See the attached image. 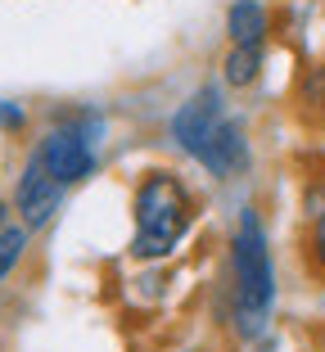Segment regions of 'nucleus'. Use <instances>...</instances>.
Returning <instances> with one entry per match:
<instances>
[{
    "mask_svg": "<svg viewBox=\"0 0 325 352\" xmlns=\"http://www.w3.org/2000/svg\"><path fill=\"white\" fill-rule=\"evenodd\" d=\"M271 32V10L262 0H235L226 10V41L231 45H267Z\"/></svg>",
    "mask_w": 325,
    "mask_h": 352,
    "instance_id": "6",
    "label": "nucleus"
},
{
    "mask_svg": "<svg viewBox=\"0 0 325 352\" xmlns=\"http://www.w3.org/2000/svg\"><path fill=\"white\" fill-rule=\"evenodd\" d=\"M0 131H5V135L27 131V109L14 104V100H0Z\"/></svg>",
    "mask_w": 325,
    "mask_h": 352,
    "instance_id": "10",
    "label": "nucleus"
},
{
    "mask_svg": "<svg viewBox=\"0 0 325 352\" xmlns=\"http://www.w3.org/2000/svg\"><path fill=\"white\" fill-rule=\"evenodd\" d=\"M32 235H36V230H27L23 221H10V226L0 230V285H5V280L19 271V262L27 258Z\"/></svg>",
    "mask_w": 325,
    "mask_h": 352,
    "instance_id": "8",
    "label": "nucleus"
},
{
    "mask_svg": "<svg viewBox=\"0 0 325 352\" xmlns=\"http://www.w3.org/2000/svg\"><path fill=\"white\" fill-rule=\"evenodd\" d=\"M10 217H14V204H10V199H0V230L10 226Z\"/></svg>",
    "mask_w": 325,
    "mask_h": 352,
    "instance_id": "11",
    "label": "nucleus"
},
{
    "mask_svg": "<svg viewBox=\"0 0 325 352\" xmlns=\"http://www.w3.org/2000/svg\"><path fill=\"white\" fill-rule=\"evenodd\" d=\"M194 226V190L172 167H149L131 195V258L168 262Z\"/></svg>",
    "mask_w": 325,
    "mask_h": 352,
    "instance_id": "1",
    "label": "nucleus"
},
{
    "mask_svg": "<svg viewBox=\"0 0 325 352\" xmlns=\"http://www.w3.org/2000/svg\"><path fill=\"white\" fill-rule=\"evenodd\" d=\"M276 311V262L271 239L258 217V208H240L231 230V321L244 343L271 330Z\"/></svg>",
    "mask_w": 325,
    "mask_h": 352,
    "instance_id": "2",
    "label": "nucleus"
},
{
    "mask_svg": "<svg viewBox=\"0 0 325 352\" xmlns=\"http://www.w3.org/2000/svg\"><path fill=\"white\" fill-rule=\"evenodd\" d=\"M100 140H104V113L95 109H77V113L59 118L54 126H45L41 140L32 145V154L45 163V172L59 181L63 190L82 186L86 176H95L100 167Z\"/></svg>",
    "mask_w": 325,
    "mask_h": 352,
    "instance_id": "3",
    "label": "nucleus"
},
{
    "mask_svg": "<svg viewBox=\"0 0 325 352\" xmlns=\"http://www.w3.org/2000/svg\"><path fill=\"white\" fill-rule=\"evenodd\" d=\"M226 118H231V113H226L221 86H208V82H203V86H194V91L177 104V113H172L168 131H172V140H177L181 154L199 163V158L208 154L212 135L221 131V122H226Z\"/></svg>",
    "mask_w": 325,
    "mask_h": 352,
    "instance_id": "4",
    "label": "nucleus"
},
{
    "mask_svg": "<svg viewBox=\"0 0 325 352\" xmlns=\"http://www.w3.org/2000/svg\"><path fill=\"white\" fill-rule=\"evenodd\" d=\"M262 68H267L262 45H231L226 59H221V82L231 86V91H249V86L262 82Z\"/></svg>",
    "mask_w": 325,
    "mask_h": 352,
    "instance_id": "7",
    "label": "nucleus"
},
{
    "mask_svg": "<svg viewBox=\"0 0 325 352\" xmlns=\"http://www.w3.org/2000/svg\"><path fill=\"white\" fill-rule=\"evenodd\" d=\"M63 195L68 190L54 181L50 172H45V163L36 154H27V163H23L19 181H14V212H19V221L27 230H45L54 221V212L63 208Z\"/></svg>",
    "mask_w": 325,
    "mask_h": 352,
    "instance_id": "5",
    "label": "nucleus"
},
{
    "mask_svg": "<svg viewBox=\"0 0 325 352\" xmlns=\"http://www.w3.org/2000/svg\"><path fill=\"white\" fill-rule=\"evenodd\" d=\"M303 253H307V271H312L316 280H325V204L312 212V226H307Z\"/></svg>",
    "mask_w": 325,
    "mask_h": 352,
    "instance_id": "9",
    "label": "nucleus"
}]
</instances>
